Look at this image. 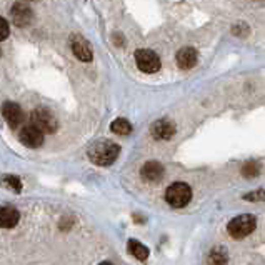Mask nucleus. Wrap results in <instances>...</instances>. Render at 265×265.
<instances>
[{"label": "nucleus", "mask_w": 265, "mask_h": 265, "mask_svg": "<svg viewBox=\"0 0 265 265\" xmlns=\"http://www.w3.org/2000/svg\"><path fill=\"white\" fill-rule=\"evenodd\" d=\"M119 154H120V147L114 142H110V140H98V142L93 144L87 152L88 158L98 167L112 165V163L117 160Z\"/></svg>", "instance_id": "obj_1"}, {"label": "nucleus", "mask_w": 265, "mask_h": 265, "mask_svg": "<svg viewBox=\"0 0 265 265\" xmlns=\"http://www.w3.org/2000/svg\"><path fill=\"white\" fill-rule=\"evenodd\" d=\"M255 227H257L255 217L250 215V214H242V215H237L235 219L228 222L227 230L232 239L240 240V239H245L247 235H250L252 232H254Z\"/></svg>", "instance_id": "obj_2"}, {"label": "nucleus", "mask_w": 265, "mask_h": 265, "mask_svg": "<svg viewBox=\"0 0 265 265\" xmlns=\"http://www.w3.org/2000/svg\"><path fill=\"white\" fill-rule=\"evenodd\" d=\"M165 200L169 202L170 207L174 209H182L192 200V188L184 182H175L165 192Z\"/></svg>", "instance_id": "obj_3"}, {"label": "nucleus", "mask_w": 265, "mask_h": 265, "mask_svg": "<svg viewBox=\"0 0 265 265\" xmlns=\"http://www.w3.org/2000/svg\"><path fill=\"white\" fill-rule=\"evenodd\" d=\"M32 125L35 128H39L42 134H54L57 130V119L52 115L50 110H47L44 107L35 109L30 115Z\"/></svg>", "instance_id": "obj_4"}, {"label": "nucleus", "mask_w": 265, "mask_h": 265, "mask_svg": "<svg viewBox=\"0 0 265 265\" xmlns=\"http://www.w3.org/2000/svg\"><path fill=\"white\" fill-rule=\"evenodd\" d=\"M135 62H137V67L147 74H155L158 69H160V58L152 50L140 49L135 52Z\"/></svg>", "instance_id": "obj_5"}, {"label": "nucleus", "mask_w": 265, "mask_h": 265, "mask_svg": "<svg viewBox=\"0 0 265 265\" xmlns=\"http://www.w3.org/2000/svg\"><path fill=\"white\" fill-rule=\"evenodd\" d=\"M70 47H72V52L74 55L79 58L82 62H90L92 60V49H90V44L82 37V35H72L70 37Z\"/></svg>", "instance_id": "obj_6"}, {"label": "nucleus", "mask_w": 265, "mask_h": 265, "mask_svg": "<svg viewBox=\"0 0 265 265\" xmlns=\"http://www.w3.org/2000/svg\"><path fill=\"white\" fill-rule=\"evenodd\" d=\"M10 17H12V22H14L17 27H25L32 22L34 14L28 5L17 2V4H14V7L10 10Z\"/></svg>", "instance_id": "obj_7"}, {"label": "nucleus", "mask_w": 265, "mask_h": 265, "mask_svg": "<svg viewBox=\"0 0 265 265\" xmlns=\"http://www.w3.org/2000/svg\"><path fill=\"white\" fill-rule=\"evenodd\" d=\"M2 115L12 128H17L23 120V110L15 102H5L2 105Z\"/></svg>", "instance_id": "obj_8"}, {"label": "nucleus", "mask_w": 265, "mask_h": 265, "mask_svg": "<svg viewBox=\"0 0 265 265\" xmlns=\"http://www.w3.org/2000/svg\"><path fill=\"white\" fill-rule=\"evenodd\" d=\"M20 142L25 147H28V149H37V147L44 144V134L34 125L23 127L20 132Z\"/></svg>", "instance_id": "obj_9"}, {"label": "nucleus", "mask_w": 265, "mask_h": 265, "mask_svg": "<svg viewBox=\"0 0 265 265\" xmlns=\"http://www.w3.org/2000/svg\"><path fill=\"white\" fill-rule=\"evenodd\" d=\"M150 132H152V137L157 140H169L174 137L175 125L169 119H160L150 127Z\"/></svg>", "instance_id": "obj_10"}, {"label": "nucleus", "mask_w": 265, "mask_h": 265, "mask_svg": "<svg viewBox=\"0 0 265 265\" xmlns=\"http://www.w3.org/2000/svg\"><path fill=\"white\" fill-rule=\"evenodd\" d=\"M197 63V50L192 47H184L177 52V65L184 70L192 69Z\"/></svg>", "instance_id": "obj_11"}, {"label": "nucleus", "mask_w": 265, "mask_h": 265, "mask_svg": "<svg viewBox=\"0 0 265 265\" xmlns=\"http://www.w3.org/2000/svg\"><path fill=\"white\" fill-rule=\"evenodd\" d=\"M140 174H142V179L147 182H158L163 177V165L155 160H150L142 167V172Z\"/></svg>", "instance_id": "obj_12"}, {"label": "nucleus", "mask_w": 265, "mask_h": 265, "mask_svg": "<svg viewBox=\"0 0 265 265\" xmlns=\"http://www.w3.org/2000/svg\"><path fill=\"white\" fill-rule=\"evenodd\" d=\"M20 220L19 210L14 207H0V228H14Z\"/></svg>", "instance_id": "obj_13"}, {"label": "nucleus", "mask_w": 265, "mask_h": 265, "mask_svg": "<svg viewBox=\"0 0 265 265\" xmlns=\"http://www.w3.org/2000/svg\"><path fill=\"white\" fill-rule=\"evenodd\" d=\"M127 249H128V252H130V254L135 257V258H139V260H147V258H149V249H147V247L144 245V244H140V242H137V240H128V244H127Z\"/></svg>", "instance_id": "obj_14"}, {"label": "nucleus", "mask_w": 265, "mask_h": 265, "mask_svg": "<svg viewBox=\"0 0 265 265\" xmlns=\"http://www.w3.org/2000/svg\"><path fill=\"white\" fill-rule=\"evenodd\" d=\"M0 185L9 188V190L19 193L22 192V182L17 175H2L0 177Z\"/></svg>", "instance_id": "obj_15"}, {"label": "nucleus", "mask_w": 265, "mask_h": 265, "mask_svg": "<svg viewBox=\"0 0 265 265\" xmlns=\"http://www.w3.org/2000/svg\"><path fill=\"white\" fill-rule=\"evenodd\" d=\"M207 262H209V265H225L228 262V255L225 250L220 249V247H215L214 250H210Z\"/></svg>", "instance_id": "obj_16"}, {"label": "nucleus", "mask_w": 265, "mask_h": 265, "mask_svg": "<svg viewBox=\"0 0 265 265\" xmlns=\"http://www.w3.org/2000/svg\"><path fill=\"white\" fill-rule=\"evenodd\" d=\"M112 132H115V134H119V135H128L132 132V125H130V122L125 120V119H117L112 122Z\"/></svg>", "instance_id": "obj_17"}, {"label": "nucleus", "mask_w": 265, "mask_h": 265, "mask_svg": "<svg viewBox=\"0 0 265 265\" xmlns=\"http://www.w3.org/2000/svg\"><path fill=\"white\" fill-rule=\"evenodd\" d=\"M258 174H260V163H258V162L250 160V162L244 163L242 175L245 177V179H254V177H257Z\"/></svg>", "instance_id": "obj_18"}, {"label": "nucleus", "mask_w": 265, "mask_h": 265, "mask_svg": "<svg viewBox=\"0 0 265 265\" xmlns=\"http://www.w3.org/2000/svg\"><path fill=\"white\" fill-rule=\"evenodd\" d=\"M244 200H247V202H262V200H265V188H258V190L245 193Z\"/></svg>", "instance_id": "obj_19"}, {"label": "nucleus", "mask_w": 265, "mask_h": 265, "mask_svg": "<svg viewBox=\"0 0 265 265\" xmlns=\"http://www.w3.org/2000/svg\"><path fill=\"white\" fill-rule=\"evenodd\" d=\"M9 34H10L9 22L5 20V19H2V17H0V42L7 39V37H9Z\"/></svg>", "instance_id": "obj_20"}, {"label": "nucleus", "mask_w": 265, "mask_h": 265, "mask_svg": "<svg viewBox=\"0 0 265 265\" xmlns=\"http://www.w3.org/2000/svg\"><path fill=\"white\" fill-rule=\"evenodd\" d=\"M234 34H244V37H245V35L247 34H249V27H247L245 25V23H240V25H235L234 27Z\"/></svg>", "instance_id": "obj_21"}, {"label": "nucleus", "mask_w": 265, "mask_h": 265, "mask_svg": "<svg viewBox=\"0 0 265 265\" xmlns=\"http://www.w3.org/2000/svg\"><path fill=\"white\" fill-rule=\"evenodd\" d=\"M114 42H115V45H119V47L123 45V39H122V35H120V34H117V35H115V37H114Z\"/></svg>", "instance_id": "obj_22"}, {"label": "nucleus", "mask_w": 265, "mask_h": 265, "mask_svg": "<svg viewBox=\"0 0 265 265\" xmlns=\"http://www.w3.org/2000/svg\"><path fill=\"white\" fill-rule=\"evenodd\" d=\"M98 265H112L110 262H102V263H98Z\"/></svg>", "instance_id": "obj_23"}, {"label": "nucleus", "mask_w": 265, "mask_h": 265, "mask_svg": "<svg viewBox=\"0 0 265 265\" xmlns=\"http://www.w3.org/2000/svg\"><path fill=\"white\" fill-rule=\"evenodd\" d=\"M25 2H35V0H25Z\"/></svg>", "instance_id": "obj_24"}]
</instances>
